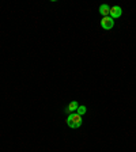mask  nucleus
Segmentation results:
<instances>
[{
  "mask_svg": "<svg viewBox=\"0 0 136 152\" xmlns=\"http://www.w3.org/2000/svg\"><path fill=\"white\" fill-rule=\"evenodd\" d=\"M78 107H79V103H78L76 101H72V102H71V103L65 107V113H67V114H72L75 110H78Z\"/></svg>",
  "mask_w": 136,
  "mask_h": 152,
  "instance_id": "4",
  "label": "nucleus"
},
{
  "mask_svg": "<svg viewBox=\"0 0 136 152\" xmlns=\"http://www.w3.org/2000/svg\"><path fill=\"white\" fill-rule=\"evenodd\" d=\"M65 124L72 129H78L82 126V115L79 114H70L68 118L65 120Z\"/></svg>",
  "mask_w": 136,
  "mask_h": 152,
  "instance_id": "1",
  "label": "nucleus"
},
{
  "mask_svg": "<svg viewBox=\"0 0 136 152\" xmlns=\"http://www.w3.org/2000/svg\"><path fill=\"white\" fill-rule=\"evenodd\" d=\"M98 11H99V14H101L102 16H109V12H110V7L108 6V4H101L99 6V8H98Z\"/></svg>",
  "mask_w": 136,
  "mask_h": 152,
  "instance_id": "5",
  "label": "nucleus"
},
{
  "mask_svg": "<svg viewBox=\"0 0 136 152\" xmlns=\"http://www.w3.org/2000/svg\"><path fill=\"white\" fill-rule=\"evenodd\" d=\"M101 26H102V28H105V30H112L114 26V19L110 18V16H105V18H102V20H101Z\"/></svg>",
  "mask_w": 136,
  "mask_h": 152,
  "instance_id": "2",
  "label": "nucleus"
},
{
  "mask_svg": "<svg viewBox=\"0 0 136 152\" xmlns=\"http://www.w3.org/2000/svg\"><path fill=\"white\" fill-rule=\"evenodd\" d=\"M109 15H110V18H113V19L120 18V16L123 15V8H121L120 6H113L110 8V12H109Z\"/></svg>",
  "mask_w": 136,
  "mask_h": 152,
  "instance_id": "3",
  "label": "nucleus"
},
{
  "mask_svg": "<svg viewBox=\"0 0 136 152\" xmlns=\"http://www.w3.org/2000/svg\"><path fill=\"white\" fill-rule=\"evenodd\" d=\"M78 114H79V115H83V114H86V111H87V109H86V106H79V107H78Z\"/></svg>",
  "mask_w": 136,
  "mask_h": 152,
  "instance_id": "6",
  "label": "nucleus"
}]
</instances>
